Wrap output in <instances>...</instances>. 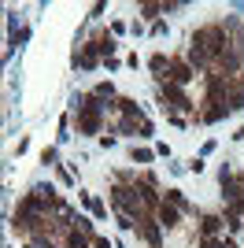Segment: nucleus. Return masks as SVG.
Listing matches in <instances>:
<instances>
[{
  "label": "nucleus",
  "mask_w": 244,
  "mask_h": 248,
  "mask_svg": "<svg viewBox=\"0 0 244 248\" xmlns=\"http://www.w3.org/2000/svg\"><path fill=\"white\" fill-rule=\"evenodd\" d=\"M226 30L233 33V45L244 52V26H241V22H226Z\"/></svg>",
  "instance_id": "obj_18"
},
{
  "label": "nucleus",
  "mask_w": 244,
  "mask_h": 248,
  "mask_svg": "<svg viewBox=\"0 0 244 248\" xmlns=\"http://www.w3.org/2000/svg\"><path fill=\"white\" fill-rule=\"evenodd\" d=\"M189 45H200V48H207L214 60H218V56H222V52L229 48L233 41H229V30H226V22H207V26H200V30L189 37Z\"/></svg>",
  "instance_id": "obj_1"
},
{
  "label": "nucleus",
  "mask_w": 244,
  "mask_h": 248,
  "mask_svg": "<svg viewBox=\"0 0 244 248\" xmlns=\"http://www.w3.org/2000/svg\"><path fill=\"white\" fill-rule=\"evenodd\" d=\"M60 182H63V186H74V174L67 170V167H60Z\"/></svg>",
  "instance_id": "obj_25"
},
{
  "label": "nucleus",
  "mask_w": 244,
  "mask_h": 248,
  "mask_svg": "<svg viewBox=\"0 0 244 248\" xmlns=\"http://www.w3.org/2000/svg\"><path fill=\"white\" fill-rule=\"evenodd\" d=\"M241 93H244V78H241Z\"/></svg>",
  "instance_id": "obj_35"
},
{
  "label": "nucleus",
  "mask_w": 244,
  "mask_h": 248,
  "mask_svg": "<svg viewBox=\"0 0 244 248\" xmlns=\"http://www.w3.org/2000/svg\"><path fill=\"white\" fill-rule=\"evenodd\" d=\"M159 100H163V111H193V100L185 93V85H174V82H159Z\"/></svg>",
  "instance_id": "obj_2"
},
{
  "label": "nucleus",
  "mask_w": 244,
  "mask_h": 248,
  "mask_svg": "<svg viewBox=\"0 0 244 248\" xmlns=\"http://www.w3.org/2000/svg\"><path fill=\"white\" fill-rule=\"evenodd\" d=\"M222 226H226V215H200V237H218Z\"/></svg>",
  "instance_id": "obj_11"
},
{
  "label": "nucleus",
  "mask_w": 244,
  "mask_h": 248,
  "mask_svg": "<svg viewBox=\"0 0 244 248\" xmlns=\"http://www.w3.org/2000/svg\"><path fill=\"white\" fill-rule=\"evenodd\" d=\"M152 148H133V163H152Z\"/></svg>",
  "instance_id": "obj_21"
},
{
  "label": "nucleus",
  "mask_w": 244,
  "mask_h": 248,
  "mask_svg": "<svg viewBox=\"0 0 244 248\" xmlns=\"http://www.w3.org/2000/svg\"><path fill=\"white\" fill-rule=\"evenodd\" d=\"M45 248H56V241H45Z\"/></svg>",
  "instance_id": "obj_34"
},
{
  "label": "nucleus",
  "mask_w": 244,
  "mask_h": 248,
  "mask_svg": "<svg viewBox=\"0 0 244 248\" xmlns=\"http://www.w3.org/2000/svg\"><path fill=\"white\" fill-rule=\"evenodd\" d=\"M78 200H81V204H85V207H89V211H92V218H104V215H107V207H104L100 200L92 197V193H85V189H81V193H78Z\"/></svg>",
  "instance_id": "obj_14"
},
{
  "label": "nucleus",
  "mask_w": 244,
  "mask_h": 248,
  "mask_svg": "<svg viewBox=\"0 0 244 248\" xmlns=\"http://www.w3.org/2000/svg\"><path fill=\"white\" fill-rule=\"evenodd\" d=\"M137 233H141V237L148 241L152 248H163V226L155 222V215H152V218H141V226H137Z\"/></svg>",
  "instance_id": "obj_7"
},
{
  "label": "nucleus",
  "mask_w": 244,
  "mask_h": 248,
  "mask_svg": "<svg viewBox=\"0 0 244 248\" xmlns=\"http://www.w3.org/2000/svg\"><path fill=\"white\" fill-rule=\"evenodd\" d=\"M233 141H244V126H237V130H233Z\"/></svg>",
  "instance_id": "obj_32"
},
{
  "label": "nucleus",
  "mask_w": 244,
  "mask_h": 248,
  "mask_svg": "<svg viewBox=\"0 0 244 248\" xmlns=\"http://www.w3.org/2000/svg\"><path fill=\"white\" fill-rule=\"evenodd\" d=\"M152 134H155V126L148 123V119H144V123H141V137H152Z\"/></svg>",
  "instance_id": "obj_30"
},
{
  "label": "nucleus",
  "mask_w": 244,
  "mask_h": 248,
  "mask_svg": "<svg viewBox=\"0 0 244 248\" xmlns=\"http://www.w3.org/2000/svg\"><path fill=\"white\" fill-rule=\"evenodd\" d=\"M159 11H163V4H141V15H144V19H155Z\"/></svg>",
  "instance_id": "obj_23"
},
{
  "label": "nucleus",
  "mask_w": 244,
  "mask_h": 248,
  "mask_svg": "<svg viewBox=\"0 0 244 248\" xmlns=\"http://www.w3.org/2000/svg\"><path fill=\"white\" fill-rule=\"evenodd\" d=\"M214 71L218 74H226V78H233V74H241L244 71V52L237 48V45H229V48L214 60Z\"/></svg>",
  "instance_id": "obj_3"
},
{
  "label": "nucleus",
  "mask_w": 244,
  "mask_h": 248,
  "mask_svg": "<svg viewBox=\"0 0 244 248\" xmlns=\"http://www.w3.org/2000/svg\"><path fill=\"white\" fill-rule=\"evenodd\" d=\"M226 108H229V111H244V93H241V89H229V96H226Z\"/></svg>",
  "instance_id": "obj_17"
},
{
  "label": "nucleus",
  "mask_w": 244,
  "mask_h": 248,
  "mask_svg": "<svg viewBox=\"0 0 244 248\" xmlns=\"http://www.w3.org/2000/svg\"><path fill=\"white\" fill-rule=\"evenodd\" d=\"M100 145H104V148H111V145H115V134H111V130H107V134H100Z\"/></svg>",
  "instance_id": "obj_31"
},
{
  "label": "nucleus",
  "mask_w": 244,
  "mask_h": 248,
  "mask_svg": "<svg viewBox=\"0 0 244 248\" xmlns=\"http://www.w3.org/2000/svg\"><path fill=\"white\" fill-rule=\"evenodd\" d=\"M137 130H141L137 119H119V123H115V134H122V137H141Z\"/></svg>",
  "instance_id": "obj_15"
},
{
  "label": "nucleus",
  "mask_w": 244,
  "mask_h": 248,
  "mask_svg": "<svg viewBox=\"0 0 244 248\" xmlns=\"http://www.w3.org/2000/svg\"><path fill=\"white\" fill-rule=\"evenodd\" d=\"M222 248H241L237 241H229V237H222Z\"/></svg>",
  "instance_id": "obj_33"
},
{
  "label": "nucleus",
  "mask_w": 244,
  "mask_h": 248,
  "mask_svg": "<svg viewBox=\"0 0 244 248\" xmlns=\"http://www.w3.org/2000/svg\"><path fill=\"white\" fill-rule=\"evenodd\" d=\"M189 170H193V174H200V170H203V155H196V159H189Z\"/></svg>",
  "instance_id": "obj_26"
},
{
  "label": "nucleus",
  "mask_w": 244,
  "mask_h": 248,
  "mask_svg": "<svg viewBox=\"0 0 244 248\" xmlns=\"http://www.w3.org/2000/svg\"><path fill=\"white\" fill-rule=\"evenodd\" d=\"M203 104H207V108L196 115L200 123H218V119H226V115H229V108H226V104H211V100H203Z\"/></svg>",
  "instance_id": "obj_12"
},
{
  "label": "nucleus",
  "mask_w": 244,
  "mask_h": 248,
  "mask_svg": "<svg viewBox=\"0 0 244 248\" xmlns=\"http://www.w3.org/2000/svg\"><path fill=\"white\" fill-rule=\"evenodd\" d=\"M92 248H115V245H111L107 237H100V233H96V237H92Z\"/></svg>",
  "instance_id": "obj_28"
},
{
  "label": "nucleus",
  "mask_w": 244,
  "mask_h": 248,
  "mask_svg": "<svg viewBox=\"0 0 244 248\" xmlns=\"http://www.w3.org/2000/svg\"><path fill=\"white\" fill-rule=\"evenodd\" d=\"M56 159H60V152H56V148H45V152H41V163H45V167H60V163H56Z\"/></svg>",
  "instance_id": "obj_20"
},
{
  "label": "nucleus",
  "mask_w": 244,
  "mask_h": 248,
  "mask_svg": "<svg viewBox=\"0 0 244 248\" xmlns=\"http://www.w3.org/2000/svg\"><path fill=\"white\" fill-rule=\"evenodd\" d=\"M141 186H148V189H159V178H155L152 170H144V174H141Z\"/></svg>",
  "instance_id": "obj_24"
},
{
  "label": "nucleus",
  "mask_w": 244,
  "mask_h": 248,
  "mask_svg": "<svg viewBox=\"0 0 244 248\" xmlns=\"http://www.w3.org/2000/svg\"><path fill=\"white\" fill-rule=\"evenodd\" d=\"M185 60H189L193 71H207V74L214 71V56L207 48H200V45H189V56H185Z\"/></svg>",
  "instance_id": "obj_5"
},
{
  "label": "nucleus",
  "mask_w": 244,
  "mask_h": 248,
  "mask_svg": "<svg viewBox=\"0 0 244 248\" xmlns=\"http://www.w3.org/2000/svg\"><path fill=\"white\" fill-rule=\"evenodd\" d=\"M196 78V71L189 67V60H174L170 63V74H167V82H174V85H189Z\"/></svg>",
  "instance_id": "obj_8"
},
{
  "label": "nucleus",
  "mask_w": 244,
  "mask_h": 248,
  "mask_svg": "<svg viewBox=\"0 0 244 248\" xmlns=\"http://www.w3.org/2000/svg\"><path fill=\"white\" fill-rule=\"evenodd\" d=\"M152 33H155V37H163V33H167V22L155 19V22H152Z\"/></svg>",
  "instance_id": "obj_27"
},
{
  "label": "nucleus",
  "mask_w": 244,
  "mask_h": 248,
  "mask_svg": "<svg viewBox=\"0 0 244 248\" xmlns=\"http://www.w3.org/2000/svg\"><path fill=\"white\" fill-rule=\"evenodd\" d=\"M200 248H222V241H218V237H203Z\"/></svg>",
  "instance_id": "obj_29"
},
{
  "label": "nucleus",
  "mask_w": 244,
  "mask_h": 248,
  "mask_svg": "<svg viewBox=\"0 0 244 248\" xmlns=\"http://www.w3.org/2000/svg\"><path fill=\"white\" fill-rule=\"evenodd\" d=\"M92 96H96V100H107V104L119 100V96H115V85H111V82H100L96 89H92Z\"/></svg>",
  "instance_id": "obj_16"
},
{
  "label": "nucleus",
  "mask_w": 244,
  "mask_h": 248,
  "mask_svg": "<svg viewBox=\"0 0 244 248\" xmlns=\"http://www.w3.org/2000/svg\"><path fill=\"white\" fill-rule=\"evenodd\" d=\"M63 248H92V237L89 233H81L78 226L67 230V237H63Z\"/></svg>",
  "instance_id": "obj_13"
},
{
  "label": "nucleus",
  "mask_w": 244,
  "mask_h": 248,
  "mask_svg": "<svg viewBox=\"0 0 244 248\" xmlns=\"http://www.w3.org/2000/svg\"><path fill=\"white\" fill-rule=\"evenodd\" d=\"M74 226H78L81 233H89V237H96V230H92V218H89V215H78V218H74Z\"/></svg>",
  "instance_id": "obj_19"
},
{
  "label": "nucleus",
  "mask_w": 244,
  "mask_h": 248,
  "mask_svg": "<svg viewBox=\"0 0 244 248\" xmlns=\"http://www.w3.org/2000/svg\"><path fill=\"white\" fill-rule=\"evenodd\" d=\"M226 230H229V233L244 230V218H241V215H226Z\"/></svg>",
  "instance_id": "obj_22"
},
{
  "label": "nucleus",
  "mask_w": 244,
  "mask_h": 248,
  "mask_svg": "<svg viewBox=\"0 0 244 248\" xmlns=\"http://www.w3.org/2000/svg\"><path fill=\"white\" fill-rule=\"evenodd\" d=\"M170 56H163V52H155L152 60H148V71L155 74V82H167V74H170Z\"/></svg>",
  "instance_id": "obj_10"
},
{
  "label": "nucleus",
  "mask_w": 244,
  "mask_h": 248,
  "mask_svg": "<svg viewBox=\"0 0 244 248\" xmlns=\"http://www.w3.org/2000/svg\"><path fill=\"white\" fill-rule=\"evenodd\" d=\"M74 67H81V71H92V67H100V52L92 48L89 41L78 45V48H74Z\"/></svg>",
  "instance_id": "obj_6"
},
{
  "label": "nucleus",
  "mask_w": 244,
  "mask_h": 248,
  "mask_svg": "<svg viewBox=\"0 0 244 248\" xmlns=\"http://www.w3.org/2000/svg\"><path fill=\"white\" fill-rule=\"evenodd\" d=\"M182 215H185L182 207H174V204H167V200H163L159 211H155V222H159L167 233H174V230H182Z\"/></svg>",
  "instance_id": "obj_4"
},
{
  "label": "nucleus",
  "mask_w": 244,
  "mask_h": 248,
  "mask_svg": "<svg viewBox=\"0 0 244 248\" xmlns=\"http://www.w3.org/2000/svg\"><path fill=\"white\" fill-rule=\"evenodd\" d=\"M89 45L100 52V60H111L115 48H119V45H115V33H96V37H89Z\"/></svg>",
  "instance_id": "obj_9"
}]
</instances>
